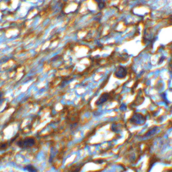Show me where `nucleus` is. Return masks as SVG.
Returning a JSON list of instances; mask_svg holds the SVG:
<instances>
[{"instance_id":"obj_3","label":"nucleus","mask_w":172,"mask_h":172,"mask_svg":"<svg viewBox=\"0 0 172 172\" xmlns=\"http://www.w3.org/2000/svg\"><path fill=\"white\" fill-rule=\"evenodd\" d=\"M3 96V93H2V92H0V103H1V102H2Z\"/></svg>"},{"instance_id":"obj_2","label":"nucleus","mask_w":172,"mask_h":172,"mask_svg":"<svg viewBox=\"0 0 172 172\" xmlns=\"http://www.w3.org/2000/svg\"><path fill=\"white\" fill-rule=\"evenodd\" d=\"M25 169L29 172H37V169H36L33 165H27L25 167Z\"/></svg>"},{"instance_id":"obj_1","label":"nucleus","mask_w":172,"mask_h":172,"mask_svg":"<svg viewBox=\"0 0 172 172\" xmlns=\"http://www.w3.org/2000/svg\"><path fill=\"white\" fill-rule=\"evenodd\" d=\"M35 144V140L33 138H26L18 142V145L21 148H28Z\"/></svg>"}]
</instances>
